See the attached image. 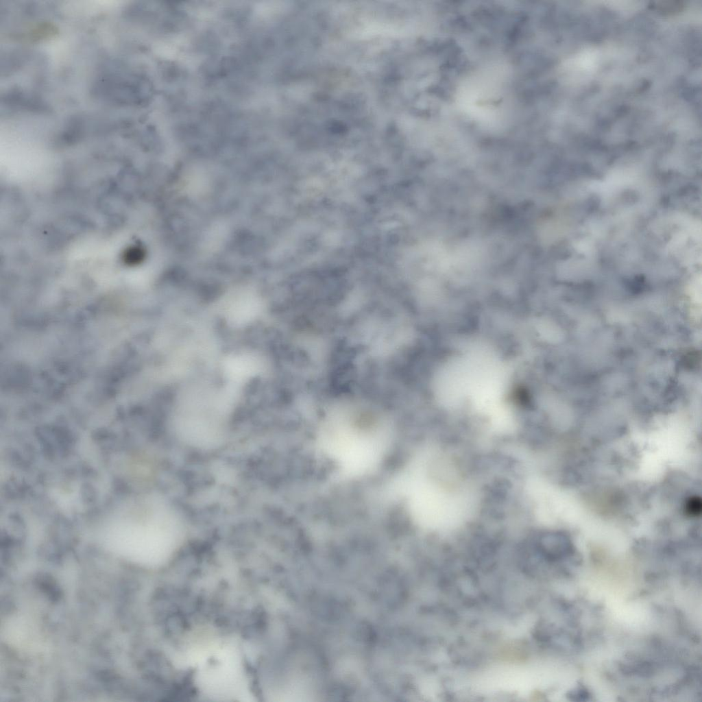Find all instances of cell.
<instances>
[{
    "instance_id": "1",
    "label": "cell",
    "mask_w": 702,
    "mask_h": 702,
    "mask_svg": "<svg viewBox=\"0 0 702 702\" xmlns=\"http://www.w3.org/2000/svg\"><path fill=\"white\" fill-rule=\"evenodd\" d=\"M177 514L159 498L134 501L117 512L104 527V542L136 563L160 565L168 560L182 536Z\"/></svg>"
}]
</instances>
